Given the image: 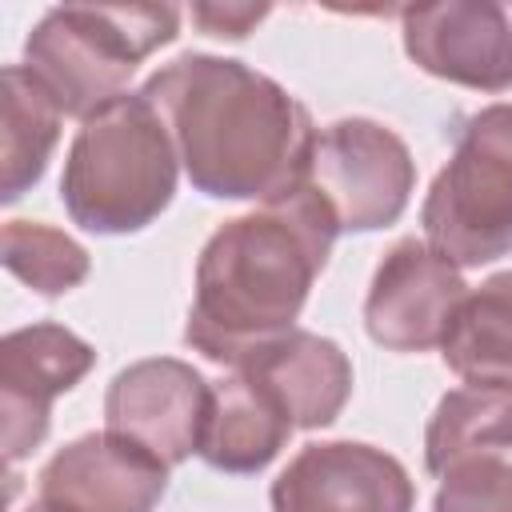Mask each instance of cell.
Wrapping results in <instances>:
<instances>
[{
  "mask_svg": "<svg viewBox=\"0 0 512 512\" xmlns=\"http://www.w3.org/2000/svg\"><path fill=\"white\" fill-rule=\"evenodd\" d=\"M424 244L464 268L512 252V104H484L464 116L448 164L420 204Z\"/></svg>",
  "mask_w": 512,
  "mask_h": 512,
  "instance_id": "5",
  "label": "cell"
},
{
  "mask_svg": "<svg viewBox=\"0 0 512 512\" xmlns=\"http://www.w3.org/2000/svg\"><path fill=\"white\" fill-rule=\"evenodd\" d=\"M340 228L300 180L284 196L224 220L196 256L184 344L236 368L256 348L300 328L312 284L328 268Z\"/></svg>",
  "mask_w": 512,
  "mask_h": 512,
  "instance_id": "2",
  "label": "cell"
},
{
  "mask_svg": "<svg viewBox=\"0 0 512 512\" xmlns=\"http://www.w3.org/2000/svg\"><path fill=\"white\" fill-rule=\"evenodd\" d=\"M168 472L148 448L104 428L56 448L36 476V496L64 512H156Z\"/></svg>",
  "mask_w": 512,
  "mask_h": 512,
  "instance_id": "12",
  "label": "cell"
},
{
  "mask_svg": "<svg viewBox=\"0 0 512 512\" xmlns=\"http://www.w3.org/2000/svg\"><path fill=\"white\" fill-rule=\"evenodd\" d=\"M212 380L176 356H148L120 368L104 392V428L148 448L168 468L200 452Z\"/></svg>",
  "mask_w": 512,
  "mask_h": 512,
  "instance_id": "9",
  "label": "cell"
},
{
  "mask_svg": "<svg viewBox=\"0 0 512 512\" xmlns=\"http://www.w3.org/2000/svg\"><path fill=\"white\" fill-rule=\"evenodd\" d=\"M476 456H512V384H460L436 400L424 428V468L440 480Z\"/></svg>",
  "mask_w": 512,
  "mask_h": 512,
  "instance_id": "16",
  "label": "cell"
},
{
  "mask_svg": "<svg viewBox=\"0 0 512 512\" xmlns=\"http://www.w3.org/2000/svg\"><path fill=\"white\" fill-rule=\"evenodd\" d=\"M248 380H256L296 424V432H316L336 424L352 396V360L348 352L308 328H292L272 344L256 348L236 364Z\"/></svg>",
  "mask_w": 512,
  "mask_h": 512,
  "instance_id": "13",
  "label": "cell"
},
{
  "mask_svg": "<svg viewBox=\"0 0 512 512\" xmlns=\"http://www.w3.org/2000/svg\"><path fill=\"white\" fill-rule=\"evenodd\" d=\"M140 92L164 116L200 196L268 204L300 184L316 124L280 80L232 56L180 52Z\"/></svg>",
  "mask_w": 512,
  "mask_h": 512,
  "instance_id": "1",
  "label": "cell"
},
{
  "mask_svg": "<svg viewBox=\"0 0 512 512\" xmlns=\"http://www.w3.org/2000/svg\"><path fill=\"white\" fill-rule=\"evenodd\" d=\"M340 232H380L396 224L416 192V160L400 132L372 116H344L316 128L300 176Z\"/></svg>",
  "mask_w": 512,
  "mask_h": 512,
  "instance_id": "6",
  "label": "cell"
},
{
  "mask_svg": "<svg viewBox=\"0 0 512 512\" xmlns=\"http://www.w3.org/2000/svg\"><path fill=\"white\" fill-rule=\"evenodd\" d=\"M268 12V4H192V24L216 40H244Z\"/></svg>",
  "mask_w": 512,
  "mask_h": 512,
  "instance_id": "20",
  "label": "cell"
},
{
  "mask_svg": "<svg viewBox=\"0 0 512 512\" xmlns=\"http://www.w3.org/2000/svg\"><path fill=\"white\" fill-rule=\"evenodd\" d=\"M24 512H64V508H56V504H48V500H40V496H36V500H32Z\"/></svg>",
  "mask_w": 512,
  "mask_h": 512,
  "instance_id": "21",
  "label": "cell"
},
{
  "mask_svg": "<svg viewBox=\"0 0 512 512\" xmlns=\"http://www.w3.org/2000/svg\"><path fill=\"white\" fill-rule=\"evenodd\" d=\"M0 260L20 284H28L44 300L80 288L92 272L88 248L44 220H8L0 232Z\"/></svg>",
  "mask_w": 512,
  "mask_h": 512,
  "instance_id": "18",
  "label": "cell"
},
{
  "mask_svg": "<svg viewBox=\"0 0 512 512\" xmlns=\"http://www.w3.org/2000/svg\"><path fill=\"white\" fill-rule=\"evenodd\" d=\"M440 360L464 384H512V268L468 288L440 344Z\"/></svg>",
  "mask_w": 512,
  "mask_h": 512,
  "instance_id": "17",
  "label": "cell"
},
{
  "mask_svg": "<svg viewBox=\"0 0 512 512\" xmlns=\"http://www.w3.org/2000/svg\"><path fill=\"white\" fill-rule=\"evenodd\" d=\"M272 512H412L408 468L364 440L304 444L268 488Z\"/></svg>",
  "mask_w": 512,
  "mask_h": 512,
  "instance_id": "11",
  "label": "cell"
},
{
  "mask_svg": "<svg viewBox=\"0 0 512 512\" xmlns=\"http://www.w3.org/2000/svg\"><path fill=\"white\" fill-rule=\"evenodd\" d=\"M176 184L180 156L164 116L144 92H128L80 120L60 172V204L84 232L128 236L160 220Z\"/></svg>",
  "mask_w": 512,
  "mask_h": 512,
  "instance_id": "3",
  "label": "cell"
},
{
  "mask_svg": "<svg viewBox=\"0 0 512 512\" xmlns=\"http://www.w3.org/2000/svg\"><path fill=\"white\" fill-rule=\"evenodd\" d=\"M432 512H512V456H476L448 468Z\"/></svg>",
  "mask_w": 512,
  "mask_h": 512,
  "instance_id": "19",
  "label": "cell"
},
{
  "mask_svg": "<svg viewBox=\"0 0 512 512\" xmlns=\"http://www.w3.org/2000/svg\"><path fill=\"white\" fill-rule=\"evenodd\" d=\"M0 84V204H16L44 180L64 112L24 64H8Z\"/></svg>",
  "mask_w": 512,
  "mask_h": 512,
  "instance_id": "15",
  "label": "cell"
},
{
  "mask_svg": "<svg viewBox=\"0 0 512 512\" xmlns=\"http://www.w3.org/2000/svg\"><path fill=\"white\" fill-rule=\"evenodd\" d=\"M464 296V272L424 240L404 236L380 256L372 272L364 296V328L388 352H432L444 344Z\"/></svg>",
  "mask_w": 512,
  "mask_h": 512,
  "instance_id": "10",
  "label": "cell"
},
{
  "mask_svg": "<svg viewBox=\"0 0 512 512\" xmlns=\"http://www.w3.org/2000/svg\"><path fill=\"white\" fill-rule=\"evenodd\" d=\"M408 60L472 92L512 88V0H440L400 8Z\"/></svg>",
  "mask_w": 512,
  "mask_h": 512,
  "instance_id": "8",
  "label": "cell"
},
{
  "mask_svg": "<svg viewBox=\"0 0 512 512\" xmlns=\"http://www.w3.org/2000/svg\"><path fill=\"white\" fill-rule=\"evenodd\" d=\"M292 432L296 424L288 412L256 380L232 368L212 380V404L196 456L224 476H256L284 452Z\"/></svg>",
  "mask_w": 512,
  "mask_h": 512,
  "instance_id": "14",
  "label": "cell"
},
{
  "mask_svg": "<svg viewBox=\"0 0 512 512\" xmlns=\"http://www.w3.org/2000/svg\"><path fill=\"white\" fill-rule=\"evenodd\" d=\"M96 368V348L56 320L12 328L0 340V432L4 460L16 468L28 460L48 428L56 396L72 392Z\"/></svg>",
  "mask_w": 512,
  "mask_h": 512,
  "instance_id": "7",
  "label": "cell"
},
{
  "mask_svg": "<svg viewBox=\"0 0 512 512\" xmlns=\"http://www.w3.org/2000/svg\"><path fill=\"white\" fill-rule=\"evenodd\" d=\"M176 36V4H56L24 36V68L64 116L88 120L128 96L136 68Z\"/></svg>",
  "mask_w": 512,
  "mask_h": 512,
  "instance_id": "4",
  "label": "cell"
}]
</instances>
